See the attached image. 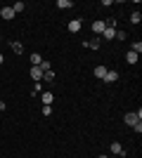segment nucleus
<instances>
[{
    "label": "nucleus",
    "instance_id": "nucleus-1",
    "mask_svg": "<svg viewBox=\"0 0 142 158\" xmlns=\"http://www.w3.org/2000/svg\"><path fill=\"white\" fill-rule=\"evenodd\" d=\"M0 17H2L5 21H12L14 17H17V14H14V10H12V7H2V10H0Z\"/></svg>",
    "mask_w": 142,
    "mask_h": 158
},
{
    "label": "nucleus",
    "instance_id": "nucleus-2",
    "mask_svg": "<svg viewBox=\"0 0 142 158\" xmlns=\"http://www.w3.org/2000/svg\"><path fill=\"white\" fill-rule=\"evenodd\" d=\"M28 76H31V78H33L36 83H41V80H43V71H41V66H31Z\"/></svg>",
    "mask_w": 142,
    "mask_h": 158
},
{
    "label": "nucleus",
    "instance_id": "nucleus-3",
    "mask_svg": "<svg viewBox=\"0 0 142 158\" xmlns=\"http://www.w3.org/2000/svg\"><path fill=\"white\" fill-rule=\"evenodd\" d=\"M102 38H104V40H114L116 38V28L114 26H107L104 31H102Z\"/></svg>",
    "mask_w": 142,
    "mask_h": 158
},
{
    "label": "nucleus",
    "instance_id": "nucleus-4",
    "mask_svg": "<svg viewBox=\"0 0 142 158\" xmlns=\"http://www.w3.org/2000/svg\"><path fill=\"white\" fill-rule=\"evenodd\" d=\"M107 28V24L102 19H97V21H93V33H97V35H102V31Z\"/></svg>",
    "mask_w": 142,
    "mask_h": 158
},
{
    "label": "nucleus",
    "instance_id": "nucleus-5",
    "mask_svg": "<svg viewBox=\"0 0 142 158\" xmlns=\"http://www.w3.org/2000/svg\"><path fill=\"white\" fill-rule=\"evenodd\" d=\"M69 31H71V33H78V31H81V19H71V21H69Z\"/></svg>",
    "mask_w": 142,
    "mask_h": 158
},
{
    "label": "nucleus",
    "instance_id": "nucleus-6",
    "mask_svg": "<svg viewBox=\"0 0 142 158\" xmlns=\"http://www.w3.org/2000/svg\"><path fill=\"white\" fill-rule=\"evenodd\" d=\"M111 153H114V156H126V151H123V146H121V142H114V144H111Z\"/></svg>",
    "mask_w": 142,
    "mask_h": 158
},
{
    "label": "nucleus",
    "instance_id": "nucleus-7",
    "mask_svg": "<svg viewBox=\"0 0 142 158\" xmlns=\"http://www.w3.org/2000/svg\"><path fill=\"white\" fill-rule=\"evenodd\" d=\"M104 76H107V66H95V78H100V80H104Z\"/></svg>",
    "mask_w": 142,
    "mask_h": 158
},
{
    "label": "nucleus",
    "instance_id": "nucleus-8",
    "mask_svg": "<svg viewBox=\"0 0 142 158\" xmlns=\"http://www.w3.org/2000/svg\"><path fill=\"white\" fill-rule=\"evenodd\" d=\"M123 120H126V125H130V127H133V125H135V123H137L140 118H137V113H126V118H123Z\"/></svg>",
    "mask_w": 142,
    "mask_h": 158
},
{
    "label": "nucleus",
    "instance_id": "nucleus-9",
    "mask_svg": "<svg viewBox=\"0 0 142 158\" xmlns=\"http://www.w3.org/2000/svg\"><path fill=\"white\" fill-rule=\"evenodd\" d=\"M10 45H12V52H14V54H24V45H21L19 40H12Z\"/></svg>",
    "mask_w": 142,
    "mask_h": 158
},
{
    "label": "nucleus",
    "instance_id": "nucleus-10",
    "mask_svg": "<svg viewBox=\"0 0 142 158\" xmlns=\"http://www.w3.org/2000/svg\"><path fill=\"white\" fill-rule=\"evenodd\" d=\"M43 106H50V104H52V102H54V94L52 92H43Z\"/></svg>",
    "mask_w": 142,
    "mask_h": 158
},
{
    "label": "nucleus",
    "instance_id": "nucleus-11",
    "mask_svg": "<svg viewBox=\"0 0 142 158\" xmlns=\"http://www.w3.org/2000/svg\"><path fill=\"white\" fill-rule=\"evenodd\" d=\"M118 80V73L116 71H107V76H104V83H116Z\"/></svg>",
    "mask_w": 142,
    "mask_h": 158
},
{
    "label": "nucleus",
    "instance_id": "nucleus-12",
    "mask_svg": "<svg viewBox=\"0 0 142 158\" xmlns=\"http://www.w3.org/2000/svg\"><path fill=\"white\" fill-rule=\"evenodd\" d=\"M57 7H59V10H71L74 2H71V0H57Z\"/></svg>",
    "mask_w": 142,
    "mask_h": 158
},
{
    "label": "nucleus",
    "instance_id": "nucleus-13",
    "mask_svg": "<svg viewBox=\"0 0 142 158\" xmlns=\"http://www.w3.org/2000/svg\"><path fill=\"white\" fill-rule=\"evenodd\" d=\"M28 59H31V66H41V61H43V57L38 52H33L31 54V57H28Z\"/></svg>",
    "mask_w": 142,
    "mask_h": 158
},
{
    "label": "nucleus",
    "instance_id": "nucleus-14",
    "mask_svg": "<svg viewBox=\"0 0 142 158\" xmlns=\"http://www.w3.org/2000/svg\"><path fill=\"white\" fill-rule=\"evenodd\" d=\"M12 10H14V14H21L24 10H26V5H24V2L19 0V2H14V5H12Z\"/></svg>",
    "mask_w": 142,
    "mask_h": 158
},
{
    "label": "nucleus",
    "instance_id": "nucleus-15",
    "mask_svg": "<svg viewBox=\"0 0 142 158\" xmlns=\"http://www.w3.org/2000/svg\"><path fill=\"white\" fill-rule=\"evenodd\" d=\"M85 45H88L90 50H100V45H102V40H100V38H93V40H90V43H85Z\"/></svg>",
    "mask_w": 142,
    "mask_h": 158
},
{
    "label": "nucleus",
    "instance_id": "nucleus-16",
    "mask_svg": "<svg viewBox=\"0 0 142 158\" xmlns=\"http://www.w3.org/2000/svg\"><path fill=\"white\" fill-rule=\"evenodd\" d=\"M43 80H45V83H52V80H54V71H52V69L43 73ZM43 80H41V83H43Z\"/></svg>",
    "mask_w": 142,
    "mask_h": 158
},
{
    "label": "nucleus",
    "instance_id": "nucleus-17",
    "mask_svg": "<svg viewBox=\"0 0 142 158\" xmlns=\"http://www.w3.org/2000/svg\"><path fill=\"white\" fill-rule=\"evenodd\" d=\"M137 57H140V54H135V52H128V54H126V61H128V64H137Z\"/></svg>",
    "mask_w": 142,
    "mask_h": 158
},
{
    "label": "nucleus",
    "instance_id": "nucleus-18",
    "mask_svg": "<svg viewBox=\"0 0 142 158\" xmlns=\"http://www.w3.org/2000/svg\"><path fill=\"white\" fill-rule=\"evenodd\" d=\"M130 47H133L130 52H135V54H140V52H142V43H140V40H135V43H133Z\"/></svg>",
    "mask_w": 142,
    "mask_h": 158
},
{
    "label": "nucleus",
    "instance_id": "nucleus-19",
    "mask_svg": "<svg viewBox=\"0 0 142 158\" xmlns=\"http://www.w3.org/2000/svg\"><path fill=\"white\" fill-rule=\"evenodd\" d=\"M130 21H133V24H140V21H142V14L140 12H133V14H130Z\"/></svg>",
    "mask_w": 142,
    "mask_h": 158
},
{
    "label": "nucleus",
    "instance_id": "nucleus-20",
    "mask_svg": "<svg viewBox=\"0 0 142 158\" xmlns=\"http://www.w3.org/2000/svg\"><path fill=\"white\" fill-rule=\"evenodd\" d=\"M41 90H43V85H41V83H33V90H31V94L36 97V94L41 92Z\"/></svg>",
    "mask_w": 142,
    "mask_h": 158
},
{
    "label": "nucleus",
    "instance_id": "nucleus-21",
    "mask_svg": "<svg viewBox=\"0 0 142 158\" xmlns=\"http://www.w3.org/2000/svg\"><path fill=\"white\" fill-rule=\"evenodd\" d=\"M116 38H118V40H126V38H128V33H126V31H116Z\"/></svg>",
    "mask_w": 142,
    "mask_h": 158
},
{
    "label": "nucleus",
    "instance_id": "nucleus-22",
    "mask_svg": "<svg viewBox=\"0 0 142 158\" xmlns=\"http://www.w3.org/2000/svg\"><path fill=\"white\" fill-rule=\"evenodd\" d=\"M133 130H135V132H137V135H140V132H142V123H140V120H137L135 125H133Z\"/></svg>",
    "mask_w": 142,
    "mask_h": 158
},
{
    "label": "nucleus",
    "instance_id": "nucleus-23",
    "mask_svg": "<svg viewBox=\"0 0 142 158\" xmlns=\"http://www.w3.org/2000/svg\"><path fill=\"white\" fill-rule=\"evenodd\" d=\"M52 113V106H43V116H50Z\"/></svg>",
    "mask_w": 142,
    "mask_h": 158
},
{
    "label": "nucleus",
    "instance_id": "nucleus-24",
    "mask_svg": "<svg viewBox=\"0 0 142 158\" xmlns=\"http://www.w3.org/2000/svg\"><path fill=\"white\" fill-rule=\"evenodd\" d=\"M2 61H5V57H2V54H0V64H2Z\"/></svg>",
    "mask_w": 142,
    "mask_h": 158
},
{
    "label": "nucleus",
    "instance_id": "nucleus-25",
    "mask_svg": "<svg viewBox=\"0 0 142 158\" xmlns=\"http://www.w3.org/2000/svg\"><path fill=\"white\" fill-rule=\"evenodd\" d=\"M100 158H109V156H104V153H100Z\"/></svg>",
    "mask_w": 142,
    "mask_h": 158
},
{
    "label": "nucleus",
    "instance_id": "nucleus-26",
    "mask_svg": "<svg viewBox=\"0 0 142 158\" xmlns=\"http://www.w3.org/2000/svg\"><path fill=\"white\" fill-rule=\"evenodd\" d=\"M116 158H121V156H116Z\"/></svg>",
    "mask_w": 142,
    "mask_h": 158
}]
</instances>
